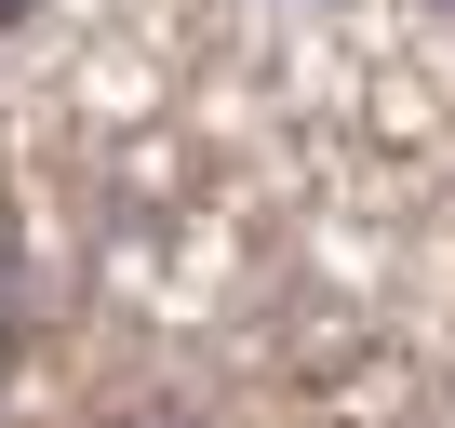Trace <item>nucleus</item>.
Returning <instances> with one entry per match:
<instances>
[{
	"label": "nucleus",
	"instance_id": "obj_1",
	"mask_svg": "<svg viewBox=\"0 0 455 428\" xmlns=\"http://www.w3.org/2000/svg\"><path fill=\"white\" fill-rule=\"evenodd\" d=\"M0 28H28V0H0Z\"/></svg>",
	"mask_w": 455,
	"mask_h": 428
}]
</instances>
